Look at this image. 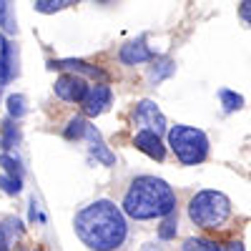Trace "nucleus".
Here are the masks:
<instances>
[{
	"label": "nucleus",
	"instance_id": "1",
	"mask_svg": "<svg viewBox=\"0 0 251 251\" xmlns=\"http://www.w3.org/2000/svg\"><path fill=\"white\" fill-rule=\"evenodd\" d=\"M75 234L93 251H113L126 241L128 226L121 208L111 201H96L75 216Z\"/></svg>",
	"mask_w": 251,
	"mask_h": 251
},
{
	"label": "nucleus",
	"instance_id": "2",
	"mask_svg": "<svg viewBox=\"0 0 251 251\" xmlns=\"http://www.w3.org/2000/svg\"><path fill=\"white\" fill-rule=\"evenodd\" d=\"M174 208H176V194L171 191L169 183L156 176L136 178L123 199V211L138 221L169 216L174 214Z\"/></svg>",
	"mask_w": 251,
	"mask_h": 251
},
{
	"label": "nucleus",
	"instance_id": "3",
	"mask_svg": "<svg viewBox=\"0 0 251 251\" xmlns=\"http://www.w3.org/2000/svg\"><path fill=\"white\" fill-rule=\"evenodd\" d=\"M188 216L201 228H219L231 216V201L221 191H201L188 203Z\"/></svg>",
	"mask_w": 251,
	"mask_h": 251
},
{
	"label": "nucleus",
	"instance_id": "4",
	"mask_svg": "<svg viewBox=\"0 0 251 251\" xmlns=\"http://www.w3.org/2000/svg\"><path fill=\"white\" fill-rule=\"evenodd\" d=\"M169 143L174 153L178 156L181 163L186 166H196L208 156V138L203 131L191 128V126H176L169 131Z\"/></svg>",
	"mask_w": 251,
	"mask_h": 251
},
{
	"label": "nucleus",
	"instance_id": "5",
	"mask_svg": "<svg viewBox=\"0 0 251 251\" xmlns=\"http://www.w3.org/2000/svg\"><path fill=\"white\" fill-rule=\"evenodd\" d=\"M133 121L141 126V131H151L158 136L166 131V116L158 111V106L153 100H141L133 111Z\"/></svg>",
	"mask_w": 251,
	"mask_h": 251
},
{
	"label": "nucleus",
	"instance_id": "6",
	"mask_svg": "<svg viewBox=\"0 0 251 251\" xmlns=\"http://www.w3.org/2000/svg\"><path fill=\"white\" fill-rule=\"evenodd\" d=\"M80 103H83V111H86L88 116H100L103 111L111 106V88L100 86V83H98V86H91Z\"/></svg>",
	"mask_w": 251,
	"mask_h": 251
},
{
	"label": "nucleus",
	"instance_id": "7",
	"mask_svg": "<svg viewBox=\"0 0 251 251\" xmlns=\"http://www.w3.org/2000/svg\"><path fill=\"white\" fill-rule=\"evenodd\" d=\"M88 86H86V80L78 78L75 73L73 75H60L55 80V93L63 98V100H73V103H80L83 96H86Z\"/></svg>",
	"mask_w": 251,
	"mask_h": 251
},
{
	"label": "nucleus",
	"instance_id": "8",
	"mask_svg": "<svg viewBox=\"0 0 251 251\" xmlns=\"http://www.w3.org/2000/svg\"><path fill=\"white\" fill-rule=\"evenodd\" d=\"M136 149H141L146 156H151L156 161H163V156H166L161 136L158 133H151V131H138L136 133Z\"/></svg>",
	"mask_w": 251,
	"mask_h": 251
},
{
	"label": "nucleus",
	"instance_id": "9",
	"mask_svg": "<svg viewBox=\"0 0 251 251\" xmlns=\"http://www.w3.org/2000/svg\"><path fill=\"white\" fill-rule=\"evenodd\" d=\"M183 251H244L241 241H231V244H216L208 239H188Z\"/></svg>",
	"mask_w": 251,
	"mask_h": 251
},
{
	"label": "nucleus",
	"instance_id": "10",
	"mask_svg": "<svg viewBox=\"0 0 251 251\" xmlns=\"http://www.w3.org/2000/svg\"><path fill=\"white\" fill-rule=\"evenodd\" d=\"M151 58H153V53L146 48L143 40H136V43L123 46V50H121V60L128 63V66H136V63H146V60H151Z\"/></svg>",
	"mask_w": 251,
	"mask_h": 251
},
{
	"label": "nucleus",
	"instance_id": "11",
	"mask_svg": "<svg viewBox=\"0 0 251 251\" xmlns=\"http://www.w3.org/2000/svg\"><path fill=\"white\" fill-rule=\"evenodd\" d=\"M86 136H88V141H91V153L96 156V158H100L103 163H116V158H113V153L111 151H106V146L100 143V136H98V131L93 128V126H88L86 128Z\"/></svg>",
	"mask_w": 251,
	"mask_h": 251
},
{
	"label": "nucleus",
	"instance_id": "12",
	"mask_svg": "<svg viewBox=\"0 0 251 251\" xmlns=\"http://www.w3.org/2000/svg\"><path fill=\"white\" fill-rule=\"evenodd\" d=\"M53 68H68V71H78V73H86V75H96V78H106L103 75V71H98L96 66H88V63H83V60H53L50 63Z\"/></svg>",
	"mask_w": 251,
	"mask_h": 251
},
{
	"label": "nucleus",
	"instance_id": "13",
	"mask_svg": "<svg viewBox=\"0 0 251 251\" xmlns=\"http://www.w3.org/2000/svg\"><path fill=\"white\" fill-rule=\"evenodd\" d=\"M10 46L5 43V38L0 35V80H8L10 75H13V63H10Z\"/></svg>",
	"mask_w": 251,
	"mask_h": 251
},
{
	"label": "nucleus",
	"instance_id": "14",
	"mask_svg": "<svg viewBox=\"0 0 251 251\" xmlns=\"http://www.w3.org/2000/svg\"><path fill=\"white\" fill-rule=\"evenodd\" d=\"M73 3H78V0H38L35 8L40 13H55V10H63V8H68Z\"/></svg>",
	"mask_w": 251,
	"mask_h": 251
},
{
	"label": "nucleus",
	"instance_id": "15",
	"mask_svg": "<svg viewBox=\"0 0 251 251\" xmlns=\"http://www.w3.org/2000/svg\"><path fill=\"white\" fill-rule=\"evenodd\" d=\"M86 128H88V123L83 118H71L68 128H66V138H83L86 136Z\"/></svg>",
	"mask_w": 251,
	"mask_h": 251
},
{
	"label": "nucleus",
	"instance_id": "16",
	"mask_svg": "<svg viewBox=\"0 0 251 251\" xmlns=\"http://www.w3.org/2000/svg\"><path fill=\"white\" fill-rule=\"evenodd\" d=\"M8 113H10L13 118L25 116V98H23V96H10V98H8Z\"/></svg>",
	"mask_w": 251,
	"mask_h": 251
},
{
	"label": "nucleus",
	"instance_id": "17",
	"mask_svg": "<svg viewBox=\"0 0 251 251\" xmlns=\"http://www.w3.org/2000/svg\"><path fill=\"white\" fill-rule=\"evenodd\" d=\"M221 100H224V108L226 111H239L244 106V98L231 93V91H221Z\"/></svg>",
	"mask_w": 251,
	"mask_h": 251
},
{
	"label": "nucleus",
	"instance_id": "18",
	"mask_svg": "<svg viewBox=\"0 0 251 251\" xmlns=\"http://www.w3.org/2000/svg\"><path fill=\"white\" fill-rule=\"evenodd\" d=\"M0 186H3V191L5 194H20V178L18 176H10V174H3L0 176Z\"/></svg>",
	"mask_w": 251,
	"mask_h": 251
},
{
	"label": "nucleus",
	"instance_id": "19",
	"mask_svg": "<svg viewBox=\"0 0 251 251\" xmlns=\"http://www.w3.org/2000/svg\"><path fill=\"white\" fill-rule=\"evenodd\" d=\"M18 141V131H15V126L10 121L3 123V149H13Z\"/></svg>",
	"mask_w": 251,
	"mask_h": 251
},
{
	"label": "nucleus",
	"instance_id": "20",
	"mask_svg": "<svg viewBox=\"0 0 251 251\" xmlns=\"http://www.w3.org/2000/svg\"><path fill=\"white\" fill-rule=\"evenodd\" d=\"M0 166H3V169H5L10 176H18V178H20V163H18L15 158H10L8 153L0 156Z\"/></svg>",
	"mask_w": 251,
	"mask_h": 251
},
{
	"label": "nucleus",
	"instance_id": "21",
	"mask_svg": "<svg viewBox=\"0 0 251 251\" xmlns=\"http://www.w3.org/2000/svg\"><path fill=\"white\" fill-rule=\"evenodd\" d=\"M176 216H171L169 214V219L163 221V226H161V239H171V236H176Z\"/></svg>",
	"mask_w": 251,
	"mask_h": 251
},
{
	"label": "nucleus",
	"instance_id": "22",
	"mask_svg": "<svg viewBox=\"0 0 251 251\" xmlns=\"http://www.w3.org/2000/svg\"><path fill=\"white\" fill-rule=\"evenodd\" d=\"M239 13H241V18L246 20V23L251 25V0H244L241 8H239Z\"/></svg>",
	"mask_w": 251,
	"mask_h": 251
},
{
	"label": "nucleus",
	"instance_id": "23",
	"mask_svg": "<svg viewBox=\"0 0 251 251\" xmlns=\"http://www.w3.org/2000/svg\"><path fill=\"white\" fill-rule=\"evenodd\" d=\"M0 251H10V246H8V236H5V228L0 226Z\"/></svg>",
	"mask_w": 251,
	"mask_h": 251
},
{
	"label": "nucleus",
	"instance_id": "24",
	"mask_svg": "<svg viewBox=\"0 0 251 251\" xmlns=\"http://www.w3.org/2000/svg\"><path fill=\"white\" fill-rule=\"evenodd\" d=\"M143 251H161V249H156V246H146Z\"/></svg>",
	"mask_w": 251,
	"mask_h": 251
}]
</instances>
